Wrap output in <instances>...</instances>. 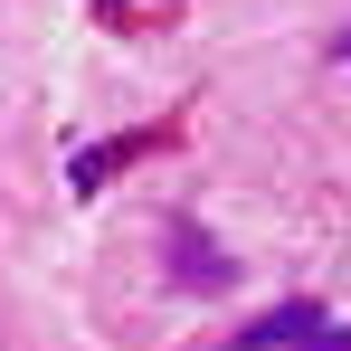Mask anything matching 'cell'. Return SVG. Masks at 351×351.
I'll list each match as a JSON object with an SVG mask.
<instances>
[{
	"label": "cell",
	"instance_id": "6da1fadb",
	"mask_svg": "<svg viewBox=\"0 0 351 351\" xmlns=\"http://www.w3.org/2000/svg\"><path fill=\"white\" fill-rule=\"evenodd\" d=\"M237 351H351V332L323 313V304H276V313H256Z\"/></svg>",
	"mask_w": 351,
	"mask_h": 351
},
{
	"label": "cell",
	"instance_id": "7a4b0ae2",
	"mask_svg": "<svg viewBox=\"0 0 351 351\" xmlns=\"http://www.w3.org/2000/svg\"><path fill=\"white\" fill-rule=\"evenodd\" d=\"M171 247H180V266H190V276H180V285H228V266H219V256H209V247H199V228H171Z\"/></svg>",
	"mask_w": 351,
	"mask_h": 351
},
{
	"label": "cell",
	"instance_id": "3957f363",
	"mask_svg": "<svg viewBox=\"0 0 351 351\" xmlns=\"http://www.w3.org/2000/svg\"><path fill=\"white\" fill-rule=\"evenodd\" d=\"M342 58H351V38H342Z\"/></svg>",
	"mask_w": 351,
	"mask_h": 351
}]
</instances>
